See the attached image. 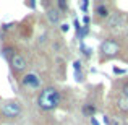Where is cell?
I'll use <instances>...</instances> for the list:
<instances>
[{
  "instance_id": "2e32d148",
  "label": "cell",
  "mask_w": 128,
  "mask_h": 125,
  "mask_svg": "<svg viewBox=\"0 0 128 125\" xmlns=\"http://www.w3.org/2000/svg\"><path fill=\"white\" fill-rule=\"evenodd\" d=\"M73 68H75V73H80V72H81V62H80V60H75Z\"/></svg>"
},
{
  "instance_id": "ac0fdd59",
  "label": "cell",
  "mask_w": 128,
  "mask_h": 125,
  "mask_svg": "<svg viewBox=\"0 0 128 125\" xmlns=\"http://www.w3.org/2000/svg\"><path fill=\"white\" fill-rule=\"evenodd\" d=\"M88 7H89V2H88V0H84V2H81V3H80V8H81L84 13L88 12Z\"/></svg>"
},
{
  "instance_id": "5b68a950",
  "label": "cell",
  "mask_w": 128,
  "mask_h": 125,
  "mask_svg": "<svg viewBox=\"0 0 128 125\" xmlns=\"http://www.w3.org/2000/svg\"><path fill=\"white\" fill-rule=\"evenodd\" d=\"M125 25H126V18L120 12H114L107 18V28L109 29H122V28H125Z\"/></svg>"
},
{
  "instance_id": "603a6c76",
  "label": "cell",
  "mask_w": 128,
  "mask_h": 125,
  "mask_svg": "<svg viewBox=\"0 0 128 125\" xmlns=\"http://www.w3.org/2000/svg\"><path fill=\"white\" fill-rule=\"evenodd\" d=\"M83 23H84V26L89 25V16H84V18H83Z\"/></svg>"
},
{
  "instance_id": "277c9868",
  "label": "cell",
  "mask_w": 128,
  "mask_h": 125,
  "mask_svg": "<svg viewBox=\"0 0 128 125\" xmlns=\"http://www.w3.org/2000/svg\"><path fill=\"white\" fill-rule=\"evenodd\" d=\"M120 50V46L115 39H104L102 44H100V54L104 57H115Z\"/></svg>"
},
{
  "instance_id": "9a60e30c",
  "label": "cell",
  "mask_w": 128,
  "mask_h": 125,
  "mask_svg": "<svg viewBox=\"0 0 128 125\" xmlns=\"http://www.w3.org/2000/svg\"><path fill=\"white\" fill-rule=\"evenodd\" d=\"M88 33H89V26H81V29H80L76 34H78V38H80V39H83V38H84V36L88 34Z\"/></svg>"
},
{
  "instance_id": "6da1fadb",
  "label": "cell",
  "mask_w": 128,
  "mask_h": 125,
  "mask_svg": "<svg viewBox=\"0 0 128 125\" xmlns=\"http://www.w3.org/2000/svg\"><path fill=\"white\" fill-rule=\"evenodd\" d=\"M60 101H62L60 91L54 86H47V88H44V89H41V93H39L38 106H39V109L46 110V112H50V110L58 107Z\"/></svg>"
},
{
  "instance_id": "9c48e42d",
  "label": "cell",
  "mask_w": 128,
  "mask_h": 125,
  "mask_svg": "<svg viewBox=\"0 0 128 125\" xmlns=\"http://www.w3.org/2000/svg\"><path fill=\"white\" fill-rule=\"evenodd\" d=\"M13 55H16V49L13 46H5L2 49V57H3V59H6L8 62L13 59Z\"/></svg>"
},
{
  "instance_id": "d4e9b609",
  "label": "cell",
  "mask_w": 128,
  "mask_h": 125,
  "mask_svg": "<svg viewBox=\"0 0 128 125\" xmlns=\"http://www.w3.org/2000/svg\"><path fill=\"white\" fill-rule=\"evenodd\" d=\"M114 72H115V73H125V70H120V68H114Z\"/></svg>"
},
{
  "instance_id": "30bf717a",
  "label": "cell",
  "mask_w": 128,
  "mask_h": 125,
  "mask_svg": "<svg viewBox=\"0 0 128 125\" xmlns=\"http://www.w3.org/2000/svg\"><path fill=\"white\" fill-rule=\"evenodd\" d=\"M83 114L84 115H88V117H92L94 114H96V106H92V104H84L83 106Z\"/></svg>"
},
{
  "instance_id": "7a4b0ae2",
  "label": "cell",
  "mask_w": 128,
  "mask_h": 125,
  "mask_svg": "<svg viewBox=\"0 0 128 125\" xmlns=\"http://www.w3.org/2000/svg\"><path fill=\"white\" fill-rule=\"evenodd\" d=\"M2 115L6 119H15L21 114V104L18 101H6L2 104Z\"/></svg>"
},
{
  "instance_id": "5bb4252c",
  "label": "cell",
  "mask_w": 128,
  "mask_h": 125,
  "mask_svg": "<svg viewBox=\"0 0 128 125\" xmlns=\"http://www.w3.org/2000/svg\"><path fill=\"white\" fill-rule=\"evenodd\" d=\"M80 49H81L83 55H86V57H89V55H91V52H92V50H91L89 47H86V46H84V42H83V41L80 42Z\"/></svg>"
},
{
  "instance_id": "7402d4cb",
  "label": "cell",
  "mask_w": 128,
  "mask_h": 125,
  "mask_svg": "<svg viewBox=\"0 0 128 125\" xmlns=\"http://www.w3.org/2000/svg\"><path fill=\"white\" fill-rule=\"evenodd\" d=\"M12 26H13L12 23H8V25H3V31H8V29L12 28Z\"/></svg>"
},
{
  "instance_id": "cb8c5ba5",
  "label": "cell",
  "mask_w": 128,
  "mask_h": 125,
  "mask_svg": "<svg viewBox=\"0 0 128 125\" xmlns=\"http://www.w3.org/2000/svg\"><path fill=\"white\" fill-rule=\"evenodd\" d=\"M91 123H92V125H99V122H97L94 117H91Z\"/></svg>"
},
{
  "instance_id": "7c38bea8",
  "label": "cell",
  "mask_w": 128,
  "mask_h": 125,
  "mask_svg": "<svg viewBox=\"0 0 128 125\" xmlns=\"http://www.w3.org/2000/svg\"><path fill=\"white\" fill-rule=\"evenodd\" d=\"M109 125H126V122L118 115H112V119L109 117Z\"/></svg>"
},
{
  "instance_id": "3957f363",
  "label": "cell",
  "mask_w": 128,
  "mask_h": 125,
  "mask_svg": "<svg viewBox=\"0 0 128 125\" xmlns=\"http://www.w3.org/2000/svg\"><path fill=\"white\" fill-rule=\"evenodd\" d=\"M21 84H23V88H26V89L36 91V89H41L42 80H41V76H39L38 73L31 72V73H26V75L21 78Z\"/></svg>"
},
{
  "instance_id": "ba28073f",
  "label": "cell",
  "mask_w": 128,
  "mask_h": 125,
  "mask_svg": "<svg viewBox=\"0 0 128 125\" xmlns=\"http://www.w3.org/2000/svg\"><path fill=\"white\" fill-rule=\"evenodd\" d=\"M94 13H96V16H99V18H109L110 12L109 8H107V5H104V3H99V5H96V10H94Z\"/></svg>"
},
{
  "instance_id": "8992f818",
  "label": "cell",
  "mask_w": 128,
  "mask_h": 125,
  "mask_svg": "<svg viewBox=\"0 0 128 125\" xmlns=\"http://www.w3.org/2000/svg\"><path fill=\"white\" fill-rule=\"evenodd\" d=\"M10 65H12L13 73H23L26 68H28V60H26L24 55L16 54V55H13V59L10 60Z\"/></svg>"
},
{
  "instance_id": "e0dca14e",
  "label": "cell",
  "mask_w": 128,
  "mask_h": 125,
  "mask_svg": "<svg viewBox=\"0 0 128 125\" xmlns=\"http://www.w3.org/2000/svg\"><path fill=\"white\" fill-rule=\"evenodd\" d=\"M122 93H123V97H126V99H128V81L123 83V86H122Z\"/></svg>"
},
{
  "instance_id": "52a82bcc",
  "label": "cell",
  "mask_w": 128,
  "mask_h": 125,
  "mask_svg": "<svg viewBox=\"0 0 128 125\" xmlns=\"http://www.w3.org/2000/svg\"><path fill=\"white\" fill-rule=\"evenodd\" d=\"M46 15H47V20H49L50 25H58V23H60V16H62V13H60L57 8H49Z\"/></svg>"
},
{
  "instance_id": "8fae6325",
  "label": "cell",
  "mask_w": 128,
  "mask_h": 125,
  "mask_svg": "<svg viewBox=\"0 0 128 125\" xmlns=\"http://www.w3.org/2000/svg\"><path fill=\"white\" fill-rule=\"evenodd\" d=\"M117 107H118L122 112H128V99L126 97H120L117 101Z\"/></svg>"
},
{
  "instance_id": "44dd1931",
  "label": "cell",
  "mask_w": 128,
  "mask_h": 125,
  "mask_svg": "<svg viewBox=\"0 0 128 125\" xmlns=\"http://www.w3.org/2000/svg\"><path fill=\"white\" fill-rule=\"evenodd\" d=\"M26 7H29V8H34V7H36V2H26Z\"/></svg>"
},
{
  "instance_id": "4fadbf2b",
  "label": "cell",
  "mask_w": 128,
  "mask_h": 125,
  "mask_svg": "<svg viewBox=\"0 0 128 125\" xmlns=\"http://www.w3.org/2000/svg\"><path fill=\"white\" fill-rule=\"evenodd\" d=\"M57 7H58V12L62 13V12H66V10H68V3L66 2H63V0H58V2H57Z\"/></svg>"
},
{
  "instance_id": "d6986e66",
  "label": "cell",
  "mask_w": 128,
  "mask_h": 125,
  "mask_svg": "<svg viewBox=\"0 0 128 125\" xmlns=\"http://www.w3.org/2000/svg\"><path fill=\"white\" fill-rule=\"evenodd\" d=\"M73 25H75V29H76V33H78L80 29H81V25H80V21H78V20H75V21H73Z\"/></svg>"
},
{
  "instance_id": "ffe728a7",
  "label": "cell",
  "mask_w": 128,
  "mask_h": 125,
  "mask_svg": "<svg viewBox=\"0 0 128 125\" xmlns=\"http://www.w3.org/2000/svg\"><path fill=\"white\" fill-rule=\"evenodd\" d=\"M60 29H62L63 33H66V31H68V29H70V25H66V23H63V25L60 26Z\"/></svg>"
}]
</instances>
